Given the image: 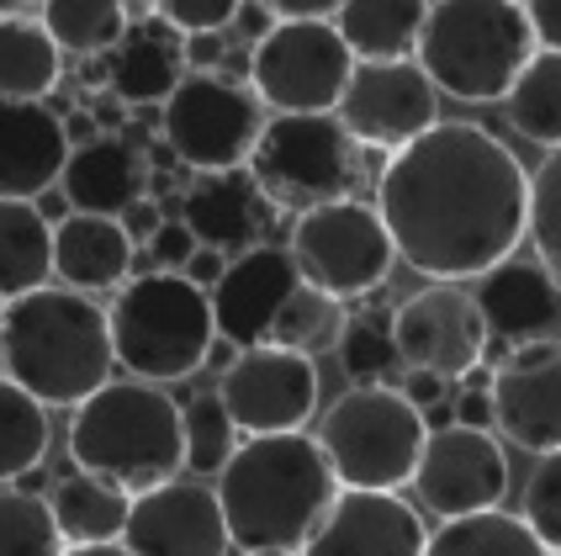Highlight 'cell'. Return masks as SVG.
Wrapping results in <instances>:
<instances>
[{
	"label": "cell",
	"instance_id": "obj_1",
	"mask_svg": "<svg viewBox=\"0 0 561 556\" xmlns=\"http://www.w3.org/2000/svg\"><path fill=\"white\" fill-rule=\"evenodd\" d=\"M376 217L392 254L430 286L482 281L525 245L530 175L488 127L435 123L381 164Z\"/></svg>",
	"mask_w": 561,
	"mask_h": 556
},
{
	"label": "cell",
	"instance_id": "obj_2",
	"mask_svg": "<svg viewBox=\"0 0 561 556\" xmlns=\"http://www.w3.org/2000/svg\"><path fill=\"white\" fill-rule=\"evenodd\" d=\"M213 493L228 546L244 556H297L340 498V483L312 434H260L239 440Z\"/></svg>",
	"mask_w": 561,
	"mask_h": 556
},
{
	"label": "cell",
	"instance_id": "obj_3",
	"mask_svg": "<svg viewBox=\"0 0 561 556\" xmlns=\"http://www.w3.org/2000/svg\"><path fill=\"white\" fill-rule=\"evenodd\" d=\"M112 329L91 297L37 286L0 308V371L43 408H80L112 382Z\"/></svg>",
	"mask_w": 561,
	"mask_h": 556
},
{
	"label": "cell",
	"instance_id": "obj_4",
	"mask_svg": "<svg viewBox=\"0 0 561 556\" xmlns=\"http://www.w3.org/2000/svg\"><path fill=\"white\" fill-rule=\"evenodd\" d=\"M69 462L127 498L181 477V402L149 382H106L69 419Z\"/></svg>",
	"mask_w": 561,
	"mask_h": 556
},
{
	"label": "cell",
	"instance_id": "obj_5",
	"mask_svg": "<svg viewBox=\"0 0 561 556\" xmlns=\"http://www.w3.org/2000/svg\"><path fill=\"white\" fill-rule=\"evenodd\" d=\"M535 59V37L525 5L514 0H439L424 5V27L413 64L435 91L493 106L514 91V80Z\"/></svg>",
	"mask_w": 561,
	"mask_h": 556
},
{
	"label": "cell",
	"instance_id": "obj_6",
	"mask_svg": "<svg viewBox=\"0 0 561 556\" xmlns=\"http://www.w3.org/2000/svg\"><path fill=\"white\" fill-rule=\"evenodd\" d=\"M106 329H112L117 366H127L133 382H149V387L196 376L218 344L207 292L170 271L127 276L117 286V303L106 308Z\"/></svg>",
	"mask_w": 561,
	"mask_h": 556
},
{
	"label": "cell",
	"instance_id": "obj_7",
	"mask_svg": "<svg viewBox=\"0 0 561 556\" xmlns=\"http://www.w3.org/2000/svg\"><path fill=\"white\" fill-rule=\"evenodd\" d=\"M318 451L344 493H398L413 483L424 419L398 387H350L318 424Z\"/></svg>",
	"mask_w": 561,
	"mask_h": 556
},
{
	"label": "cell",
	"instance_id": "obj_8",
	"mask_svg": "<svg viewBox=\"0 0 561 556\" xmlns=\"http://www.w3.org/2000/svg\"><path fill=\"white\" fill-rule=\"evenodd\" d=\"M254 191L265 196L271 213H318L350 202L360 185V149L340 127L334 112L318 117H271L250 149Z\"/></svg>",
	"mask_w": 561,
	"mask_h": 556
},
{
	"label": "cell",
	"instance_id": "obj_9",
	"mask_svg": "<svg viewBox=\"0 0 561 556\" xmlns=\"http://www.w3.org/2000/svg\"><path fill=\"white\" fill-rule=\"evenodd\" d=\"M260 101L250 86L228 75H186L170 101L159 106V138L170 159H181L196 175H228L244 170L260 138Z\"/></svg>",
	"mask_w": 561,
	"mask_h": 556
},
{
	"label": "cell",
	"instance_id": "obj_10",
	"mask_svg": "<svg viewBox=\"0 0 561 556\" xmlns=\"http://www.w3.org/2000/svg\"><path fill=\"white\" fill-rule=\"evenodd\" d=\"M291 265L297 276L308 281L312 292L334 297V303H355V297H371L387 286L398 254H392V239L381 228L376 207L366 202H334V207H318V213H302L297 228H291Z\"/></svg>",
	"mask_w": 561,
	"mask_h": 556
},
{
	"label": "cell",
	"instance_id": "obj_11",
	"mask_svg": "<svg viewBox=\"0 0 561 556\" xmlns=\"http://www.w3.org/2000/svg\"><path fill=\"white\" fill-rule=\"evenodd\" d=\"M350 69L334 22H276L250 48V91L276 117H318L340 106Z\"/></svg>",
	"mask_w": 561,
	"mask_h": 556
},
{
	"label": "cell",
	"instance_id": "obj_12",
	"mask_svg": "<svg viewBox=\"0 0 561 556\" xmlns=\"http://www.w3.org/2000/svg\"><path fill=\"white\" fill-rule=\"evenodd\" d=\"M222 413L233 419V430L260 440V434H302L318 413V366L312 355L297 350H239L218 376Z\"/></svg>",
	"mask_w": 561,
	"mask_h": 556
},
{
	"label": "cell",
	"instance_id": "obj_13",
	"mask_svg": "<svg viewBox=\"0 0 561 556\" xmlns=\"http://www.w3.org/2000/svg\"><path fill=\"white\" fill-rule=\"evenodd\" d=\"M340 127L355 138V149L398 155L413 138H424L439 123V91L424 80L413 59L398 64H355L344 95L334 106Z\"/></svg>",
	"mask_w": 561,
	"mask_h": 556
},
{
	"label": "cell",
	"instance_id": "obj_14",
	"mask_svg": "<svg viewBox=\"0 0 561 556\" xmlns=\"http://www.w3.org/2000/svg\"><path fill=\"white\" fill-rule=\"evenodd\" d=\"M392 344L398 366L439 382H467L488 361V329L482 313L461 286H424L392 308Z\"/></svg>",
	"mask_w": 561,
	"mask_h": 556
},
{
	"label": "cell",
	"instance_id": "obj_15",
	"mask_svg": "<svg viewBox=\"0 0 561 556\" xmlns=\"http://www.w3.org/2000/svg\"><path fill=\"white\" fill-rule=\"evenodd\" d=\"M408 488L419 498V509L445 525L471 520V514H493L508 493V456L493 434L450 424V430L424 440Z\"/></svg>",
	"mask_w": 561,
	"mask_h": 556
},
{
	"label": "cell",
	"instance_id": "obj_16",
	"mask_svg": "<svg viewBox=\"0 0 561 556\" xmlns=\"http://www.w3.org/2000/svg\"><path fill=\"white\" fill-rule=\"evenodd\" d=\"M127 556H228L218 493L207 483L170 477L127 503L123 525Z\"/></svg>",
	"mask_w": 561,
	"mask_h": 556
},
{
	"label": "cell",
	"instance_id": "obj_17",
	"mask_svg": "<svg viewBox=\"0 0 561 556\" xmlns=\"http://www.w3.org/2000/svg\"><path fill=\"white\" fill-rule=\"evenodd\" d=\"M493 430L535 456L561 451V340L519 344L493 371Z\"/></svg>",
	"mask_w": 561,
	"mask_h": 556
},
{
	"label": "cell",
	"instance_id": "obj_18",
	"mask_svg": "<svg viewBox=\"0 0 561 556\" xmlns=\"http://www.w3.org/2000/svg\"><path fill=\"white\" fill-rule=\"evenodd\" d=\"M297 286H302V276H297L286 249L260 245L239 260H228L218 286L207 292L218 340H228L233 350H265L276 340V324L286 303L297 297Z\"/></svg>",
	"mask_w": 561,
	"mask_h": 556
},
{
	"label": "cell",
	"instance_id": "obj_19",
	"mask_svg": "<svg viewBox=\"0 0 561 556\" xmlns=\"http://www.w3.org/2000/svg\"><path fill=\"white\" fill-rule=\"evenodd\" d=\"M430 530L403 493H344L297 556H424Z\"/></svg>",
	"mask_w": 561,
	"mask_h": 556
},
{
	"label": "cell",
	"instance_id": "obj_20",
	"mask_svg": "<svg viewBox=\"0 0 561 556\" xmlns=\"http://www.w3.org/2000/svg\"><path fill=\"white\" fill-rule=\"evenodd\" d=\"M471 303L482 313L488 340H499L503 350L540 340H561V286L535 260H503L488 276L477 281Z\"/></svg>",
	"mask_w": 561,
	"mask_h": 556
},
{
	"label": "cell",
	"instance_id": "obj_21",
	"mask_svg": "<svg viewBox=\"0 0 561 556\" xmlns=\"http://www.w3.org/2000/svg\"><path fill=\"white\" fill-rule=\"evenodd\" d=\"M69 159L64 117L43 101H0V202H37Z\"/></svg>",
	"mask_w": 561,
	"mask_h": 556
},
{
	"label": "cell",
	"instance_id": "obj_22",
	"mask_svg": "<svg viewBox=\"0 0 561 556\" xmlns=\"http://www.w3.org/2000/svg\"><path fill=\"white\" fill-rule=\"evenodd\" d=\"M149 155L144 144L133 138H101L95 133L91 144L69 149L64 159V175H59V196L69 202V213H85V217H123L133 202L149 196Z\"/></svg>",
	"mask_w": 561,
	"mask_h": 556
},
{
	"label": "cell",
	"instance_id": "obj_23",
	"mask_svg": "<svg viewBox=\"0 0 561 556\" xmlns=\"http://www.w3.org/2000/svg\"><path fill=\"white\" fill-rule=\"evenodd\" d=\"M265 196L254 191V181L244 170H228V175H196V185L181 202V228H186L196 249H218L222 260L233 254H250L260 249V234H265Z\"/></svg>",
	"mask_w": 561,
	"mask_h": 556
},
{
	"label": "cell",
	"instance_id": "obj_24",
	"mask_svg": "<svg viewBox=\"0 0 561 556\" xmlns=\"http://www.w3.org/2000/svg\"><path fill=\"white\" fill-rule=\"evenodd\" d=\"M181 80H186L181 37L154 16L127 22L123 43L106 54V95H117L123 106H164Z\"/></svg>",
	"mask_w": 561,
	"mask_h": 556
},
{
	"label": "cell",
	"instance_id": "obj_25",
	"mask_svg": "<svg viewBox=\"0 0 561 556\" xmlns=\"http://www.w3.org/2000/svg\"><path fill=\"white\" fill-rule=\"evenodd\" d=\"M133 271V245H127L117 217H85L69 213L54 228V276L64 281V292H112L123 286Z\"/></svg>",
	"mask_w": 561,
	"mask_h": 556
},
{
	"label": "cell",
	"instance_id": "obj_26",
	"mask_svg": "<svg viewBox=\"0 0 561 556\" xmlns=\"http://www.w3.org/2000/svg\"><path fill=\"white\" fill-rule=\"evenodd\" d=\"M424 27L419 0H344L334 11V32L355 64H398L413 59Z\"/></svg>",
	"mask_w": 561,
	"mask_h": 556
},
{
	"label": "cell",
	"instance_id": "obj_27",
	"mask_svg": "<svg viewBox=\"0 0 561 556\" xmlns=\"http://www.w3.org/2000/svg\"><path fill=\"white\" fill-rule=\"evenodd\" d=\"M127 503L133 498L95 483L85 472H64L48 493V514L59 525L64 546H117L127 525Z\"/></svg>",
	"mask_w": 561,
	"mask_h": 556
},
{
	"label": "cell",
	"instance_id": "obj_28",
	"mask_svg": "<svg viewBox=\"0 0 561 556\" xmlns=\"http://www.w3.org/2000/svg\"><path fill=\"white\" fill-rule=\"evenodd\" d=\"M54 276V228L32 202H0V308Z\"/></svg>",
	"mask_w": 561,
	"mask_h": 556
},
{
	"label": "cell",
	"instance_id": "obj_29",
	"mask_svg": "<svg viewBox=\"0 0 561 556\" xmlns=\"http://www.w3.org/2000/svg\"><path fill=\"white\" fill-rule=\"evenodd\" d=\"M59 75V48L37 27V16H27V5L16 16H0V101H43Z\"/></svg>",
	"mask_w": 561,
	"mask_h": 556
},
{
	"label": "cell",
	"instance_id": "obj_30",
	"mask_svg": "<svg viewBox=\"0 0 561 556\" xmlns=\"http://www.w3.org/2000/svg\"><path fill=\"white\" fill-rule=\"evenodd\" d=\"M37 27L48 32V43L59 48V59H106L127 32L123 0H48L37 5Z\"/></svg>",
	"mask_w": 561,
	"mask_h": 556
},
{
	"label": "cell",
	"instance_id": "obj_31",
	"mask_svg": "<svg viewBox=\"0 0 561 556\" xmlns=\"http://www.w3.org/2000/svg\"><path fill=\"white\" fill-rule=\"evenodd\" d=\"M503 112L519 138L561 149V54H535L514 91L503 95Z\"/></svg>",
	"mask_w": 561,
	"mask_h": 556
},
{
	"label": "cell",
	"instance_id": "obj_32",
	"mask_svg": "<svg viewBox=\"0 0 561 556\" xmlns=\"http://www.w3.org/2000/svg\"><path fill=\"white\" fill-rule=\"evenodd\" d=\"M424 556H551V552L535 541L525 520L493 509V514H471V520L439 525L430 535Z\"/></svg>",
	"mask_w": 561,
	"mask_h": 556
},
{
	"label": "cell",
	"instance_id": "obj_33",
	"mask_svg": "<svg viewBox=\"0 0 561 556\" xmlns=\"http://www.w3.org/2000/svg\"><path fill=\"white\" fill-rule=\"evenodd\" d=\"M48 456V408L0 376V483H22Z\"/></svg>",
	"mask_w": 561,
	"mask_h": 556
},
{
	"label": "cell",
	"instance_id": "obj_34",
	"mask_svg": "<svg viewBox=\"0 0 561 556\" xmlns=\"http://www.w3.org/2000/svg\"><path fill=\"white\" fill-rule=\"evenodd\" d=\"M340 366L355 387H392L398 382V344H392V313H355L340 329Z\"/></svg>",
	"mask_w": 561,
	"mask_h": 556
},
{
	"label": "cell",
	"instance_id": "obj_35",
	"mask_svg": "<svg viewBox=\"0 0 561 556\" xmlns=\"http://www.w3.org/2000/svg\"><path fill=\"white\" fill-rule=\"evenodd\" d=\"M59 525L48 514V498L32 488H0V556H64Z\"/></svg>",
	"mask_w": 561,
	"mask_h": 556
},
{
	"label": "cell",
	"instance_id": "obj_36",
	"mask_svg": "<svg viewBox=\"0 0 561 556\" xmlns=\"http://www.w3.org/2000/svg\"><path fill=\"white\" fill-rule=\"evenodd\" d=\"M181 451H186V466L196 477H218L228 456L239 451V430L222 413L218 398H191L181 408Z\"/></svg>",
	"mask_w": 561,
	"mask_h": 556
},
{
	"label": "cell",
	"instance_id": "obj_37",
	"mask_svg": "<svg viewBox=\"0 0 561 556\" xmlns=\"http://www.w3.org/2000/svg\"><path fill=\"white\" fill-rule=\"evenodd\" d=\"M525 239H535V265L561 286V149H551L546 164L535 170Z\"/></svg>",
	"mask_w": 561,
	"mask_h": 556
},
{
	"label": "cell",
	"instance_id": "obj_38",
	"mask_svg": "<svg viewBox=\"0 0 561 556\" xmlns=\"http://www.w3.org/2000/svg\"><path fill=\"white\" fill-rule=\"evenodd\" d=\"M525 525L551 556H561V451L540 456L525 483Z\"/></svg>",
	"mask_w": 561,
	"mask_h": 556
},
{
	"label": "cell",
	"instance_id": "obj_39",
	"mask_svg": "<svg viewBox=\"0 0 561 556\" xmlns=\"http://www.w3.org/2000/svg\"><path fill=\"white\" fill-rule=\"evenodd\" d=\"M239 16L233 0H164L154 5V22L175 32V37H202V32H228Z\"/></svg>",
	"mask_w": 561,
	"mask_h": 556
},
{
	"label": "cell",
	"instance_id": "obj_40",
	"mask_svg": "<svg viewBox=\"0 0 561 556\" xmlns=\"http://www.w3.org/2000/svg\"><path fill=\"white\" fill-rule=\"evenodd\" d=\"M149 254H154V271H170V276H181V271H186V260L196 254V239H191L181 223H164L154 239H149Z\"/></svg>",
	"mask_w": 561,
	"mask_h": 556
},
{
	"label": "cell",
	"instance_id": "obj_41",
	"mask_svg": "<svg viewBox=\"0 0 561 556\" xmlns=\"http://www.w3.org/2000/svg\"><path fill=\"white\" fill-rule=\"evenodd\" d=\"M186 54V75H218L228 64V32H202V37H181Z\"/></svg>",
	"mask_w": 561,
	"mask_h": 556
},
{
	"label": "cell",
	"instance_id": "obj_42",
	"mask_svg": "<svg viewBox=\"0 0 561 556\" xmlns=\"http://www.w3.org/2000/svg\"><path fill=\"white\" fill-rule=\"evenodd\" d=\"M525 22H530L535 54H561V0H530Z\"/></svg>",
	"mask_w": 561,
	"mask_h": 556
},
{
	"label": "cell",
	"instance_id": "obj_43",
	"mask_svg": "<svg viewBox=\"0 0 561 556\" xmlns=\"http://www.w3.org/2000/svg\"><path fill=\"white\" fill-rule=\"evenodd\" d=\"M123 234H127V245H138V239H154L159 228H164V213H159V202L154 196H144V202H133L123 217Z\"/></svg>",
	"mask_w": 561,
	"mask_h": 556
},
{
	"label": "cell",
	"instance_id": "obj_44",
	"mask_svg": "<svg viewBox=\"0 0 561 556\" xmlns=\"http://www.w3.org/2000/svg\"><path fill=\"white\" fill-rule=\"evenodd\" d=\"M456 424H461V430L493 434V402H488V387H467V393L456 398Z\"/></svg>",
	"mask_w": 561,
	"mask_h": 556
},
{
	"label": "cell",
	"instance_id": "obj_45",
	"mask_svg": "<svg viewBox=\"0 0 561 556\" xmlns=\"http://www.w3.org/2000/svg\"><path fill=\"white\" fill-rule=\"evenodd\" d=\"M398 393L424 413V408H435V402L450 398V382H439V376H419V371H403V387H398Z\"/></svg>",
	"mask_w": 561,
	"mask_h": 556
},
{
	"label": "cell",
	"instance_id": "obj_46",
	"mask_svg": "<svg viewBox=\"0 0 561 556\" xmlns=\"http://www.w3.org/2000/svg\"><path fill=\"white\" fill-rule=\"evenodd\" d=\"M334 0H271L276 22H334Z\"/></svg>",
	"mask_w": 561,
	"mask_h": 556
},
{
	"label": "cell",
	"instance_id": "obj_47",
	"mask_svg": "<svg viewBox=\"0 0 561 556\" xmlns=\"http://www.w3.org/2000/svg\"><path fill=\"white\" fill-rule=\"evenodd\" d=\"M222 271H228V260H222L218 249H196V254L186 260V271H181V276H186L191 286H202V292H213Z\"/></svg>",
	"mask_w": 561,
	"mask_h": 556
},
{
	"label": "cell",
	"instance_id": "obj_48",
	"mask_svg": "<svg viewBox=\"0 0 561 556\" xmlns=\"http://www.w3.org/2000/svg\"><path fill=\"white\" fill-rule=\"evenodd\" d=\"M233 27L260 43L265 32L276 27V16H271V0H244V5H239V16H233Z\"/></svg>",
	"mask_w": 561,
	"mask_h": 556
},
{
	"label": "cell",
	"instance_id": "obj_49",
	"mask_svg": "<svg viewBox=\"0 0 561 556\" xmlns=\"http://www.w3.org/2000/svg\"><path fill=\"white\" fill-rule=\"evenodd\" d=\"M64 138H69V149H80V144H91L95 138V123H91V112H85V106L64 117Z\"/></svg>",
	"mask_w": 561,
	"mask_h": 556
},
{
	"label": "cell",
	"instance_id": "obj_50",
	"mask_svg": "<svg viewBox=\"0 0 561 556\" xmlns=\"http://www.w3.org/2000/svg\"><path fill=\"white\" fill-rule=\"evenodd\" d=\"M64 556H127V552H123V541H117V546H69Z\"/></svg>",
	"mask_w": 561,
	"mask_h": 556
}]
</instances>
